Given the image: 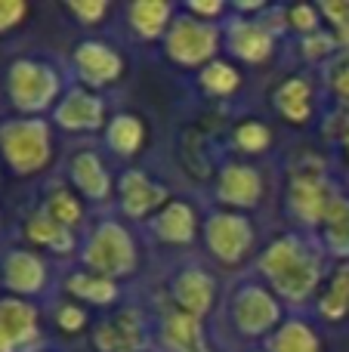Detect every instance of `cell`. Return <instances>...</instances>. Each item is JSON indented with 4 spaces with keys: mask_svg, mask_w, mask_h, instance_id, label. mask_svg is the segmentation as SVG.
<instances>
[{
    "mask_svg": "<svg viewBox=\"0 0 349 352\" xmlns=\"http://www.w3.org/2000/svg\"><path fill=\"white\" fill-rule=\"evenodd\" d=\"M260 272L269 281V291L288 303H306L322 285V254L306 238L278 235L260 254Z\"/></svg>",
    "mask_w": 349,
    "mask_h": 352,
    "instance_id": "cell-1",
    "label": "cell"
},
{
    "mask_svg": "<svg viewBox=\"0 0 349 352\" xmlns=\"http://www.w3.org/2000/svg\"><path fill=\"white\" fill-rule=\"evenodd\" d=\"M6 96L22 118H41L62 99V78L47 59L22 56L6 68Z\"/></svg>",
    "mask_w": 349,
    "mask_h": 352,
    "instance_id": "cell-2",
    "label": "cell"
},
{
    "mask_svg": "<svg viewBox=\"0 0 349 352\" xmlns=\"http://www.w3.org/2000/svg\"><path fill=\"white\" fill-rule=\"evenodd\" d=\"M0 158L16 176H34L53 161V133L43 118H10L0 124Z\"/></svg>",
    "mask_w": 349,
    "mask_h": 352,
    "instance_id": "cell-3",
    "label": "cell"
},
{
    "mask_svg": "<svg viewBox=\"0 0 349 352\" xmlns=\"http://www.w3.org/2000/svg\"><path fill=\"white\" fill-rule=\"evenodd\" d=\"M80 263L90 272L105 275L111 281H121L136 272L139 250H136V241L127 226L117 223V219H102L87 235L84 250H80Z\"/></svg>",
    "mask_w": 349,
    "mask_h": 352,
    "instance_id": "cell-4",
    "label": "cell"
},
{
    "mask_svg": "<svg viewBox=\"0 0 349 352\" xmlns=\"http://www.w3.org/2000/svg\"><path fill=\"white\" fill-rule=\"evenodd\" d=\"M226 43L223 28L216 22L195 19L192 12H177L173 25L164 34V53L183 68H204L216 59L220 47Z\"/></svg>",
    "mask_w": 349,
    "mask_h": 352,
    "instance_id": "cell-5",
    "label": "cell"
},
{
    "mask_svg": "<svg viewBox=\"0 0 349 352\" xmlns=\"http://www.w3.org/2000/svg\"><path fill=\"white\" fill-rule=\"evenodd\" d=\"M204 244H207L210 256L223 266H238L247 260V254L257 244V232H254L251 219L238 210H214L204 219Z\"/></svg>",
    "mask_w": 349,
    "mask_h": 352,
    "instance_id": "cell-6",
    "label": "cell"
},
{
    "mask_svg": "<svg viewBox=\"0 0 349 352\" xmlns=\"http://www.w3.org/2000/svg\"><path fill=\"white\" fill-rule=\"evenodd\" d=\"M337 188L331 186L322 170H294L288 182V210L294 219H300L303 226H319L328 219L334 201H337Z\"/></svg>",
    "mask_w": 349,
    "mask_h": 352,
    "instance_id": "cell-7",
    "label": "cell"
},
{
    "mask_svg": "<svg viewBox=\"0 0 349 352\" xmlns=\"http://www.w3.org/2000/svg\"><path fill=\"white\" fill-rule=\"evenodd\" d=\"M282 300L263 285H241L232 297V324L245 337H269L282 324Z\"/></svg>",
    "mask_w": 349,
    "mask_h": 352,
    "instance_id": "cell-8",
    "label": "cell"
},
{
    "mask_svg": "<svg viewBox=\"0 0 349 352\" xmlns=\"http://www.w3.org/2000/svg\"><path fill=\"white\" fill-rule=\"evenodd\" d=\"M41 343L37 306L22 297H0V352H34Z\"/></svg>",
    "mask_w": 349,
    "mask_h": 352,
    "instance_id": "cell-9",
    "label": "cell"
},
{
    "mask_svg": "<svg viewBox=\"0 0 349 352\" xmlns=\"http://www.w3.org/2000/svg\"><path fill=\"white\" fill-rule=\"evenodd\" d=\"M53 121L65 133H96V130L109 127V109L96 90L78 84L62 93V99L53 109Z\"/></svg>",
    "mask_w": 349,
    "mask_h": 352,
    "instance_id": "cell-10",
    "label": "cell"
},
{
    "mask_svg": "<svg viewBox=\"0 0 349 352\" xmlns=\"http://www.w3.org/2000/svg\"><path fill=\"white\" fill-rule=\"evenodd\" d=\"M71 65L80 78V87H90V90H99V87L117 84L124 74V56L117 53L111 43L105 41H80L71 53Z\"/></svg>",
    "mask_w": 349,
    "mask_h": 352,
    "instance_id": "cell-11",
    "label": "cell"
},
{
    "mask_svg": "<svg viewBox=\"0 0 349 352\" xmlns=\"http://www.w3.org/2000/svg\"><path fill=\"white\" fill-rule=\"evenodd\" d=\"M170 201L173 198L164 182H155L146 170H124L117 179V204L130 219H155Z\"/></svg>",
    "mask_w": 349,
    "mask_h": 352,
    "instance_id": "cell-12",
    "label": "cell"
},
{
    "mask_svg": "<svg viewBox=\"0 0 349 352\" xmlns=\"http://www.w3.org/2000/svg\"><path fill=\"white\" fill-rule=\"evenodd\" d=\"M0 278H3V287L12 294V297H37V294L47 291L49 285V266L41 254L28 248H16L3 256V266H0Z\"/></svg>",
    "mask_w": 349,
    "mask_h": 352,
    "instance_id": "cell-13",
    "label": "cell"
},
{
    "mask_svg": "<svg viewBox=\"0 0 349 352\" xmlns=\"http://www.w3.org/2000/svg\"><path fill=\"white\" fill-rule=\"evenodd\" d=\"M263 198V173L254 164H241V161H229L223 164L216 176V201L226 210H251Z\"/></svg>",
    "mask_w": 349,
    "mask_h": 352,
    "instance_id": "cell-14",
    "label": "cell"
},
{
    "mask_svg": "<svg viewBox=\"0 0 349 352\" xmlns=\"http://www.w3.org/2000/svg\"><path fill=\"white\" fill-rule=\"evenodd\" d=\"M170 297H173V309L201 322L216 303V278L201 266H185L173 275Z\"/></svg>",
    "mask_w": 349,
    "mask_h": 352,
    "instance_id": "cell-15",
    "label": "cell"
},
{
    "mask_svg": "<svg viewBox=\"0 0 349 352\" xmlns=\"http://www.w3.org/2000/svg\"><path fill=\"white\" fill-rule=\"evenodd\" d=\"M223 37H226V50L241 62H266L272 53H275V34L266 28L260 19L251 16H238L223 28Z\"/></svg>",
    "mask_w": 349,
    "mask_h": 352,
    "instance_id": "cell-16",
    "label": "cell"
},
{
    "mask_svg": "<svg viewBox=\"0 0 349 352\" xmlns=\"http://www.w3.org/2000/svg\"><path fill=\"white\" fill-rule=\"evenodd\" d=\"M146 343L142 316L136 309H121L93 328V346L99 352H142Z\"/></svg>",
    "mask_w": 349,
    "mask_h": 352,
    "instance_id": "cell-17",
    "label": "cell"
},
{
    "mask_svg": "<svg viewBox=\"0 0 349 352\" xmlns=\"http://www.w3.org/2000/svg\"><path fill=\"white\" fill-rule=\"evenodd\" d=\"M201 229L198 223V210L183 198H173L158 217L152 219V232L158 241L173 244V248H183V244H192Z\"/></svg>",
    "mask_w": 349,
    "mask_h": 352,
    "instance_id": "cell-18",
    "label": "cell"
},
{
    "mask_svg": "<svg viewBox=\"0 0 349 352\" xmlns=\"http://www.w3.org/2000/svg\"><path fill=\"white\" fill-rule=\"evenodd\" d=\"M68 173H71L74 188L90 201H109L111 192L117 188V182L111 179L105 161L96 152H78L71 158V164H68Z\"/></svg>",
    "mask_w": 349,
    "mask_h": 352,
    "instance_id": "cell-19",
    "label": "cell"
},
{
    "mask_svg": "<svg viewBox=\"0 0 349 352\" xmlns=\"http://www.w3.org/2000/svg\"><path fill=\"white\" fill-rule=\"evenodd\" d=\"M272 105H275V111L288 124L303 127V124H309V118H313V111H315L313 84H309L306 78H300V74L282 80V84L275 87V93H272Z\"/></svg>",
    "mask_w": 349,
    "mask_h": 352,
    "instance_id": "cell-20",
    "label": "cell"
},
{
    "mask_svg": "<svg viewBox=\"0 0 349 352\" xmlns=\"http://www.w3.org/2000/svg\"><path fill=\"white\" fill-rule=\"evenodd\" d=\"M177 12L167 0H133L127 6V22L133 28L136 37L142 41H155V37H164L167 28L173 25Z\"/></svg>",
    "mask_w": 349,
    "mask_h": 352,
    "instance_id": "cell-21",
    "label": "cell"
},
{
    "mask_svg": "<svg viewBox=\"0 0 349 352\" xmlns=\"http://www.w3.org/2000/svg\"><path fill=\"white\" fill-rule=\"evenodd\" d=\"M25 238H28L34 248H47V250H53V254H71L74 244H78L74 229L56 223L43 207L28 217V223H25Z\"/></svg>",
    "mask_w": 349,
    "mask_h": 352,
    "instance_id": "cell-22",
    "label": "cell"
},
{
    "mask_svg": "<svg viewBox=\"0 0 349 352\" xmlns=\"http://www.w3.org/2000/svg\"><path fill=\"white\" fill-rule=\"evenodd\" d=\"M65 291L74 297V303H90V306H111L121 297V287L117 281L105 278V275H96L90 269H80V272H71L65 278Z\"/></svg>",
    "mask_w": 349,
    "mask_h": 352,
    "instance_id": "cell-23",
    "label": "cell"
},
{
    "mask_svg": "<svg viewBox=\"0 0 349 352\" xmlns=\"http://www.w3.org/2000/svg\"><path fill=\"white\" fill-rule=\"evenodd\" d=\"M105 142L115 155L121 158H133L136 152H142L146 146V121L133 111H117L115 118H109L105 127Z\"/></svg>",
    "mask_w": 349,
    "mask_h": 352,
    "instance_id": "cell-24",
    "label": "cell"
},
{
    "mask_svg": "<svg viewBox=\"0 0 349 352\" xmlns=\"http://www.w3.org/2000/svg\"><path fill=\"white\" fill-rule=\"evenodd\" d=\"M266 352H322V337L303 318H284L266 340Z\"/></svg>",
    "mask_w": 349,
    "mask_h": 352,
    "instance_id": "cell-25",
    "label": "cell"
},
{
    "mask_svg": "<svg viewBox=\"0 0 349 352\" xmlns=\"http://www.w3.org/2000/svg\"><path fill=\"white\" fill-rule=\"evenodd\" d=\"M164 343L173 352H214L204 340L201 322L179 309H170L164 316Z\"/></svg>",
    "mask_w": 349,
    "mask_h": 352,
    "instance_id": "cell-26",
    "label": "cell"
},
{
    "mask_svg": "<svg viewBox=\"0 0 349 352\" xmlns=\"http://www.w3.org/2000/svg\"><path fill=\"white\" fill-rule=\"evenodd\" d=\"M319 316L328 318V322L349 318V260L337 263V269L328 278L325 291L319 297Z\"/></svg>",
    "mask_w": 349,
    "mask_h": 352,
    "instance_id": "cell-27",
    "label": "cell"
},
{
    "mask_svg": "<svg viewBox=\"0 0 349 352\" xmlns=\"http://www.w3.org/2000/svg\"><path fill=\"white\" fill-rule=\"evenodd\" d=\"M322 238H325V248L340 256V263L349 260V198L344 195L334 201L328 219L322 223Z\"/></svg>",
    "mask_w": 349,
    "mask_h": 352,
    "instance_id": "cell-28",
    "label": "cell"
},
{
    "mask_svg": "<svg viewBox=\"0 0 349 352\" xmlns=\"http://www.w3.org/2000/svg\"><path fill=\"white\" fill-rule=\"evenodd\" d=\"M198 84L207 96H232L241 87V72L226 59H214L198 72Z\"/></svg>",
    "mask_w": 349,
    "mask_h": 352,
    "instance_id": "cell-29",
    "label": "cell"
},
{
    "mask_svg": "<svg viewBox=\"0 0 349 352\" xmlns=\"http://www.w3.org/2000/svg\"><path fill=\"white\" fill-rule=\"evenodd\" d=\"M43 210H47L56 223L68 226V229H78L80 219H84V204H80V198L74 192H68V188H53L49 198L43 201Z\"/></svg>",
    "mask_w": 349,
    "mask_h": 352,
    "instance_id": "cell-30",
    "label": "cell"
},
{
    "mask_svg": "<svg viewBox=\"0 0 349 352\" xmlns=\"http://www.w3.org/2000/svg\"><path fill=\"white\" fill-rule=\"evenodd\" d=\"M235 146L247 155H263L272 146V130L263 121H241L232 133Z\"/></svg>",
    "mask_w": 349,
    "mask_h": 352,
    "instance_id": "cell-31",
    "label": "cell"
},
{
    "mask_svg": "<svg viewBox=\"0 0 349 352\" xmlns=\"http://www.w3.org/2000/svg\"><path fill=\"white\" fill-rule=\"evenodd\" d=\"M319 10H322V19L331 22L337 43L349 53V0H328V3H319Z\"/></svg>",
    "mask_w": 349,
    "mask_h": 352,
    "instance_id": "cell-32",
    "label": "cell"
},
{
    "mask_svg": "<svg viewBox=\"0 0 349 352\" xmlns=\"http://www.w3.org/2000/svg\"><path fill=\"white\" fill-rule=\"evenodd\" d=\"M288 28L300 31L303 37L315 34V31H322V10L313 3H294L288 6Z\"/></svg>",
    "mask_w": 349,
    "mask_h": 352,
    "instance_id": "cell-33",
    "label": "cell"
},
{
    "mask_svg": "<svg viewBox=\"0 0 349 352\" xmlns=\"http://www.w3.org/2000/svg\"><path fill=\"white\" fill-rule=\"evenodd\" d=\"M65 12H71L80 25H99L109 16V3L105 0H68Z\"/></svg>",
    "mask_w": 349,
    "mask_h": 352,
    "instance_id": "cell-34",
    "label": "cell"
},
{
    "mask_svg": "<svg viewBox=\"0 0 349 352\" xmlns=\"http://www.w3.org/2000/svg\"><path fill=\"white\" fill-rule=\"evenodd\" d=\"M340 43H337V37H334V31H325V28L315 31V34H309V37H303V56L313 59V62L328 59Z\"/></svg>",
    "mask_w": 349,
    "mask_h": 352,
    "instance_id": "cell-35",
    "label": "cell"
},
{
    "mask_svg": "<svg viewBox=\"0 0 349 352\" xmlns=\"http://www.w3.org/2000/svg\"><path fill=\"white\" fill-rule=\"evenodd\" d=\"M87 309L80 303H62L59 309H56V324H59V331H65V334H80V331L87 328Z\"/></svg>",
    "mask_w": 349,
    "mask_h": 352,
    "instance_id": "cell-36",
    "label": "cell"
},
{
    "mask_svg": "<svg viewBox=\"0 0 349 352\" xmlns=\"http://www.w3.org/2000/svg\"><path fill=\"white\" fill-rule=\"evenodd\" d=\"M28 3L25 0H0V34H10L28 19Z\"/></svg>",
    "mask_w": 349,
    "mask_h": 352,
    "instance_id": "cell-37",
    "label": "cell"
},
{
    "mask_svg": "<svg viewBox=\"0 0 349 352\" xmlns=\"http://www.w3.org/2000/svg\"><path fill=\"white\" fill-rule=\"evenodd\" d=\"M331 90L344 109V118H349V53L331 68Z\"/></svg>",
    "mask_w": 349,
    "mask_h": 352,
    "instance_id": "cell-38",
    "label": "cell"
},
{
    "mask_svg": "<svg viewBox=\"0 0 349 352\" xmlns=\"http://www.w3.org/2000/svg\"><path fill=\"white\" fill-rule=\"evenodd\" d=\"M185 12H192L195 19H204V22H216V19L226 12V3L214 0V3H198V0H189L185 3Z\"/></svg>",
    "mask_w": 349,
    "mask_h": 352,
    "instance_id": "cell-39",
    "label": "cell"
},
{
    "mask_svg": "<svg viewBox=\"0 0 349 352\" xmlns=\"http://www.w3.org/2000/svg\"><path fill=\"white\" fill-rule=\"evenodd\" d=\"M340 146H344V155L349 161V118H344V130H340Z\"/></svg>",
    "mask_w": 349,
    "mask_h": 352,
    "instance_id": "cell-40",
    "label": "cell"
}]
</instances>
